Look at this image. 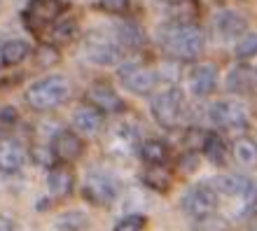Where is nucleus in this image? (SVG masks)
<instances>
[{
	"label": "nucleus",
	"instance_id": "obj_12",
	"mask_svg": "<svg viewBox=\"0 0 257 231\" xmlns=\"http://www.w3.org/2000/svg\"><path fill=\"white\" fill-rule=\"evenodd\" d=\"M52 152L56 156V163H70L82 156L84 140L80 138L77 131L61 129V131H56L54 138H52Z\"/></svg>",
	"mask_w": 257,
	"mask_h": 231
},
{
	"label": "nucleus",
	"instance_id": "obj_30",
	"mask_svg": "<svg viewBox=\"0 0 257 231\" xmlns=\"http://www.w3.org/2000/svg\"><path fill=\"white\" fill-rule=\"evenodd\" d=\"M101 7L110 14H122V12H126L128 0H101Z\"/></svg>",
	"mask_w": 257,
	"mask_h": 231
},
{
	"label": "nucleus",
	"instance_id": "obj_8",
	"mask_svg": "<svg viewBox=\"0 0 257 231\" xmlns=\"http://www.w3.org/2000/svg\"><path fill=\"white\" fill-rule=\"evenodd\" d=\"M210 122L222 131H243L248 126V108L236 98H222L210 105Z\"/></svg>",
	"mask_w": 257,
	"mask_h": 231
},
{
	"label": "nucleus",
	"instance_id": "obj_28",
	"mask_svg": "<svg viewBox=\"0 0 257 231\" xmlns=\"http://www.w3.org/2000/svg\"><path fill=\"white\" fill-rule=\"evenodd\" d=\"M145 229H148V217L134 212V215H126V217L119 219L112 231H145Z\"/></svg>",
	"mask_w": 257,
	"mask_h": 231
},
{
	"label": "nucleus",
	"instance_id": "obj_18",
	"mask_svg": "<svg viewBox=\"0 0 257 231\" xmlns=\"http://www.w3.org/2000/svg\"><path fill=\"white\" fill-rule=\"evenodd\" d=\"M103 122H105V115H103L101 110L91 108V105H82V108L75 110L73 115V126L77 133L82 136H96L98 131L103 129Z\"/></svg>",
	"mask_w": 257,
	"mask_h": 231
},
{
	"label": "nucleus",
	"instance_id": "obj_31",
	"mask_svg": "<svg viewBox=\"0 0 257 231\" xmlns=\"http://www.w3.org/2000/svg\"><path fill=\"white\" fill-rule=\"evenodd\" d=\"M40 61H42V66H49V63H56L59 61V54H56V49L54 47H42L40 49Z\"/></svg>",
	"mask_w": 257,
	"mask_h": 231
},
{
	"label": "nucleus",
	"instance_id": "obj_22",
	"mask_svg": "<svg viewBox=\"0 0 257 231\" xmlns=\"http://www.w3.org/2000/svg\"><path fill=\"white\" fill-rule=\"evenodd\" d=\"M138 154L148 166H164L166 159H169V145L159 140V138H150V140H145L141 145Z\"/></svg>",
	"mask_w": 257,
	"mask_h": 231
},
{
	"label": "nucleus",
	"instance_id": "obj_11",
	"mask_svg": "<svg viewBox=\"0 0 257 231\" xmlns=\"http://www.w3.org/2000/svg\"><path fill=\"white\" fill-rule=\"evenodd\" d=\"M87 103L91 108L101 110L103 115H117L126 110V103L122 101V96L110 87L108 82H94L87 89Z\"/></svg>",
	"mask_w": 257,
	"mask_h": 231
},
{
	"label": "nucleus",
	"instance_id": "obj_10",
	"mask_svg": "<svg viewBox=\"0 0 257 231\" xmlns=\"http://www.w3.org/2000/svg\"><path fill=\"white\" fill-rule=\"evenodd\" d=\"M84 52H87V59H89V61L98 63V66H112V63L119 61L122 45H119V40H112V38H108V33L94 31V33L87 35Z\"/></svg>",
	"mask_w": 257,
	"mask_h": 231
},
{
	"label": "nucleus",
	"instance_id": "obj_23",
	"mask_svg": "<svg viewBox=\"0 0 257 231\" xmlns=\"http://www.w3.org/2000/svg\"><path fill=\"white\" fill-rule=\"evenodd\" d=\"M54 226L56 231H87L91 226V219L82 210H66L61 215H56Z\"/></svg>",
	"mask_w": 257,
	"mask_h": 231
},
{
	"label": "nucleus",
	"instance_id": "obj_29",
	"mask_svg": "<svg viewBox=\"0 0 257 231\" xmlns=\"http://www.w3.org/2000/svg\"><path fill=\"white\" fill-rule=\"evenodd\" d=\"M236 59H250L257 56V33H245L241 40L236 42Z\"/></svg>",
	"mask_w": 257,
	"mask_h": 231
},
{
	"label": "nucleus",
	"instance_id": "obj_3",
	"mask_svg": "<svg viewBox=\"0 0 257 231\" xmlns=\"http://www.w3.org/2000/svg\"><path fill=\"white\" fill-rule=\"evenodd\" d=\"M70 82L63 75H47L26 89V103L38 112H49L70 98Z\"/></svg>",
	"mask_w": 257,
	"mask_h": 231
},
{
	"label": "nucleus",
	"instance_id": "obj_13",
	"mask_svg": "<svg viewBox=\"0 0 257 231\" xmlns=\"http://www.w3.org/2000/svg\"><path fill=\"white\" fill-rule=\"evenodd\" d=\"M215 84H217V70L213 63H199L187 75V89L196 98H206L208 94H213Z\"/></svg>",
	"mask_w": 257,
	"mask_h": 231
},
{
	"label": "nucleus",
	"instance_id": "obj_2",
	"mask_svg": "<svg viewBox=\"0 0 257 231\" xmlns=\"http://www.w3.org/2000/svg\"><path fill=\"white\" fill-rule=\"evenodd\" d=\"M215 189L222 198L231 203L234 215L231 217L243 219L250 217L257 208V182L248 175H238V173H227L215 180Z\"/></svg>",
	"mask_w": 257,
	"mask_h": 231
},
{
	"label": "nucleus",
	"instance_id": "obj_7",
	"mask_svg": "<svg viewBox=\"0 0 257 231\" xmlns=\"http://www.w3.org/2000/svg\"><path fill=\"white\" fill-rule=\"evenodd\" d=\"M63 10H66V5L61 0H31L24 10V24L31 33L42 35L59 21Z\"/></svg>",
	"mask_w": 257,
	"mask_h": 231
},
{
	"label": "nucleus",
	"instance_id": "obj_21",
	"mask_svg": "<svg viewBox=\"0 0 257 231\" xmlns=\"http://www.w3.org/2000/svg\"><path fill=\"white\" fill-rule=\"evenodd\" d=\"M231 156L241 163L243 168H255L257 166V140L250 136H238L231 145Z\"/></svg>",
	"mask_w": 257,
	"mask_h": 231
},
{
	"label": "nucleus",
	"instance_id": "obj_1",
	"mask_svg": "<svg viewBox=\"0 0 257 231\" xmlns=\"http://www.w3.org/2000/svg\"><path fill=\"white\" fill-rule=\"evenodd\" d=\"M159 45L176 61H194L201 56L206 40L199 26L190 21H173L159 28Z\"/></svg>",
	"mask_w": 257,
	"mask_h": 231
},
{
	"label": "nucleus",
	"instance_id": "obj_26",
	"mask_svg": "<svg viewBox=\"0 0 257 231\" xmlns=\"http://www.w3.org/2000/svg\"><path fill=\"white\" fill-rule=\"evenodd\" d=\"M196 231H231V219L224 215H208V217L194 219Z\"/></svg>",
	"mask_w": 257,
	"mask_h": 231
},
{
	"label": "nucleus",
	"instance_id": "obj_14",
	"mask_svg": "<svg viewBox=\"0 0 257 231\" xmlns=\"http://www.w3.org/2000/svg\"><path fill=\"white\" fill-rule=\"evenodd\" d=\"M213 26H215V33L220 35L222 40H238V38H243V33L248 31V19H245L241 12L222 10V12L215 17Z\"/></svg>",
	"mask_w": 257,
	"mask_h": 231
},
{
	"label": "nucleus",
	"instance_id": "obj_24",
	"mask_svg": "<svg viewBox=\"0 0 257 231\" xmlns=\"http://www.w3.org/2000/svg\"><path fill=\"white\" fill-rule=\"evenodd\" d=\"M31 54V45L24 40H10L0 47V61L3 66H19Z\"/></svg>",
	"mask_w": 257,
	"mask_h": 231
},
{
	"label": "nucleus",
	"instance_id": "obj_19",
	"mask_svg": "<svg viewBox=\"0 0 257 231\" xmlns=\"http://www.w3.org/2000/svg\"><path fill=\"white\" fill-rule=\"evenodd\" d=\"M201 154L206 156L213 166H227V163H229L231 150L227 147V143H224V138L220 136V133L210 131V133H206V138H203Z\"/></svg>",
	"mask_w": 257,
	"mask_h": 231
},
{
	"label": "nucleus",
	"instance_id": "obj_5",
	"mask_svg": "<svg viewBox=\"0 0 257 231\" xmlns=\"http://www.w3.org/2000/svg\"><path fill=\"white\" fill-rule=\"evenodd\" d=\"M82 196L91 205L108 208L119 196V182L108 170H91L87 180H84V184H82Z\"/></svg>",
	"mask_w": 257,
	"mask_h": 231
},
{
	"label": "nucleus",
	"instance_id": "obj_9",
	"mask_svg": "<svg viewBox=\"0 0 257 231\" xmlns=\"http://www.w3.org/2000/svg\"><path fill=\"white\" fill-rule=\"evenodd\" d=\"M119 82L131 94L145 96L155 91V87L159 84V75L152 68H148V66H141V63L131 61V63L119 66Z\"/></svg>",
	"mask_w": 257,
	"mask_h": 231
},
{
	"label": "nucleus",
	"instance_id": "obj_34",
	"mask_svg": "<svg viewBox=\"0 0 257 231\" xmlns=\"http://www.w3.org/2000/svg\"><path fill=\"white\" fill-rule=\"evenodd\" d=\"M252 231H257V229H252Z\"/></svg>",
	"mask_w": 257,
	"mask_h": 231
},
{
	"label": "nucleus",
	"instance_id": "obj_15",
	"mask_svg": "<svg viewBox=\"0 0 257 231\" xmlns=\"http://www.w3.org/2000/svg\"><path fill=\"white\" fill-rule=\"evenodd\" d=\"M47 187L54 198H66L75 189V173L70 163H54L47 173Z\"/></svg>",
	"mask_w": 257,
	"mask_h": 231
},
{
	"label": "nucleus",
	"instance_id": "obj_33",
	"mask_svg": "<svg viewBox=\"0 0 257 231\" xmlns=\"http://www.w3.org/2000/svg\"><path fill=\"white\" fill-rule=\"evenodd\" d=\"M255 70H257V66H255Z\"/></svg>",
	"mask_w": 257,
	"mask_h": 231
},
{
	"label": "nucleus",
	"instance_id": "obj_27",
	"mask_svg": "<svg viewBox=\"0 0 257 231\" xmlns=\"http://www.w3.org/2000/svg\"><path fill=\"white\" fill-rule=\"evenodd\" d=\"M49 33H52V40L54 42H70L75 38V33H77V24H75V21H70V19H59L54 24V26H52V31H49Z\"/></svg>",
	"mask_w": 257,
	"mask_h": 231
},
{
	"label": "nucleus",
	"instance_id": "obj_32",
	"mask_svg": "<svg viewBox=\"0 0 257 231\" xmlns=\"http://www.w3.org/2000/svg\"><path fill=\"white\" fill-rule=\"evenodd\" d=\"M0 231H17V222L5 212H0Z\"/></svg>",
	"mask_w": 257,
	"mask_h": 231
},
{
	"label": "nucleus",
	"instance_id": "obj_16",
	"mask_svg": "<svg viewBox=\"0 0 257 231\" xmlns=\"http://www.w3.org/2000/svg\"><path fill=\"white\" fill-rule=\"evenodd\" d=\"M26 163V147L17 138H0V170L17 173Z\"/></svg>",
	"mask_w": 257,
	"mask_h": 231
},
{
	"label": "nucleus",
	"instance_id": "obj_4",
	"mask_svg": "<svg viewBox=\"0 0 257 231\" xmlns=\"http://www.w3.org/2000/svg\"><path fill=\"white\" fill-rule=\"evenodd\" d=\"M185 94L178 87H166L162 91H157L150 101V112L155 117V122L166 131H176L183 126L185 119Z\"/></svg>",
	"mask_w": 257,
	"mask_h": 231
},
{
	"label": "nucleus",
	"instance_id": "obj_6",
	"mask_svg": "<svg viewBox=\"0 0 257 231\" xmlns=\"http://www.w3.org/2000/svg\"><path fill=\"white\" fill-rule=\"evenodd\" d=\"M180 205H183V210L187 212L192 219L208 217V215H215L217 212L220 194H217V189L208 182L192 184L190 189L183 194V198H180Z\"/></svg>",
	"mask_w": 257,
	"mask_h": 231
},
{
	"label": "nucleus",
	"instance_id": "obj_20",
	"mask_svg": "<svg viewBox=\"0 0 257 231\" xmlns=\"http://www.w3.org/2000/svg\"><path fill=\"white\" fill-rule=\"evenodd\" d=\"M141 182L152 191H159V194H166L173 187V175L166 166H148V168L141 173Z\"/></svg>",
	"mask_w": 257,
	"mask_h": 231
},
{
	"label": "nucleus",
	"instance_id": "obj_17",
	"mask_svg": "<svg viewBox=\"0 0 257 231\" xmlns=\"http://www.w3.org/2000/svg\"><path fill=\"white\" fill-rule=\"evenodd\" d=\"M224 87L231 94H250L257 87V70L252 66H245V63H238L227 73V80H224Z\"/></svg>",
	"mask_w": 257,
	"mask_h": 231
},
{
	"label": "nucleus",
	"instance_id": "obj_25",
	"mask_svg": "<svg viewBox=\"0 0 257 231\" xmlns=\"http://www.w3.org/2000/svg\"><path fill=\"white\" fill-rule=\"evenodd\" d=\"M119 33H117V40H119V45L126 49H136V47H141L143 45V33H141V28L136 26V24H122V26L117 28Z\"/></svg>",
	"mask_w": 257,
	"mask_h": 231
}]
</instances>
